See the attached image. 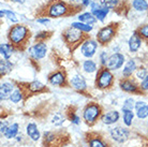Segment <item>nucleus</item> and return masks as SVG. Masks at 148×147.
Returning a JSON list of instances; mask_svg holds the SVG:
<instances>
[{
  "mask_svg": "<svg viewBox=\"0 0 148 147\" xmlns=\"http://www.w3.org/2000/svg\"><path fill=\"white\" fill-rule=\"evenodd\" d=\"M123 63H125V56L120 53H115L108 57L106 66L110 70H118L122 67Z\"/></svg>",
  "mask_w": 148,
  "mask_h": 147,
  "instance_id": "nucleus-7",
  "label": "nucleus"
},
{
  "mask_svg": "<svg viewBox=\"0 0 148 147\" xmlns=\"http://www.w3.org/2000/svg\"><path fill=\"white\" fill-rule=\"evenodd\" d=\"M12 63L7 60V59H1L0 60V74L1 75H4L7 74L8 72H10L12 69Z\"/></svg>",
  "mask_w": 148,
  "mask_h": 147,
  "instance_id": "nucleus-24",
  "label": "nucleus"
},
{
  "mask_svg": "<svg viewBox=\"0 0 148 147\" xmlns=\"http://www.w3.org/2000/svg\"><path fill=\"white\" fill-rule=\"evenodd\" d=\"M90 9H91V12H93V11H97L98 9H100L102 5H101V3L100 2H96V1H92L91 3H90Z\"/></svg>",
  "mask_w": 148,
  "mask_h": 147,
  "instance_id": "nucleus-39",
  "label": "nucleus"
},
{
  "mask_svg": "<svg viewBox=\"0 0 148 147\" xmlns=\"http://www.w3.org/2000/svg\"><path fill=\"white\" fill-rule=\"evenodd\" d=\"M147 75V71L146 69H141V70H138L136 72V77H138L140 80H144L145 77Z\"/></svg>",
  "mask_w": 148,
  "mask_h": 147,
  "instance_id": "nucleus-38",
  "label": "nucleus"
},
{
  "mask_svg": "<svg viewBox=\"0 0 148 147\" xmlns=\"http://www.w3.org/2000/svg\"><path fill=\"white\" fill-rule=\"evenodd\" d=\"M83 69L87 73H93L97 71V65L93 60H85L83 63Z\"/></svg>",
  "mask_w": 148,
  "mask_h": 147,
  "instance_id": "nucleus-25",
  "label": "nucleus"
},
{
  "mask_svg": "<svg viewBox=\"0 0 148 147\" xmlns=\"http://www.w3.org/2000/svg\"><path fill=\"white\" fill-rule=\"evenodd\" d=\"M91 2H92L91 0H82V3H83L84 7H88V5H90Z\"/></svg>",
  "mask_w": 148,
  "mask_h": 147,
  "instance_id": "nucleus-46",
  "label": "nucleus"
},
{
  "mask_svg": "<svg viewBox=\"0 0 148 147\" xmlns=\"http://www.w3.org/2000/svg\"><path fill=\"white\" fill-rule=\"evenodd\" d=\"M12 2H15V3H24L25 0H11Z\"/></svg>",
  "mask_w": 148,
  "mask_h": 147,
  "instance_id": "nucleus-47",
  "label": "nucleus"
},
{
  "mask_svg": "<svg viewBox=\"0 0 148 147\" xmlns=\"http://www.w3.org/2000/svg\"><path fill=\"white\" fill-rule=\"evenodd\" d=\"M97 48H98V43L95 40L89 39V40H85L82 43L81 53L83 54V56H85L87 58H90V57H92L96 54Z\"/></svg>",
  "mask_w": 148,
  "mask_h": 147,
  "instance_id": "nucleus-4",
  "label": "nucleus"
},
{
  "mask_svg": "<svg viewBox=\"0 0 148 147\" xmlns=\"http://www.w3.org/2000/svg\"><path fill=\"white\" fill-rule=\"evenodd\" d=\"M64 81H66V76L62 72H56L49 77V83L54 86H61L63 85Z\"/></svg>",
  "mask_w": 148,
  "mask_h": 147,
  "instance_id": "nucleus-17",
  "label": "nucleus"
},
{
  "mask_svg": "<svg viewBox=\"0 0 148 147\" xmlns=\"http://www.w3.org/2000/svg\"><path fill=\"white\" fill-rule=\"evenodd\" d=\"M120 87L123 91L127 92H134L136 91V86L134 83H132L131 81H123L120 83Z\"/></svg>",
  "mask_w": 148,
  "mask_h": 147,
  "instance_id": "nucleus-26",
  "label": "nucleus"
},
{
  "mask_svg": "<svg viewBox=\"0 0 148 147\" xmlns=\"http://www.w3.org/2000/svg\"><path fill=\"white\" fill-rule=\"evenodd\" d=\"M134 114L132 111H123V122L127 126L132 125V120H133Z\"/></svg>",
  "mask_w": 148,
  "mask_h": 147,
  "instance_id": "nucleus-29",
  "label": "nucleus"
},
{
  "mask_svg": "<svg viewBox=\"0 0 148 147\" xmlns=\"http://www.w3.org/2000/svg\"><path fill=\"white\" fill-rule=\"evenodd\" d=\"M0 15H1V17H7L9 21H11L12 23H17V17H16V14H15L14 12L10 11V10H1L0 11Z\"/></svg>",
  "mask_w": 148,
  "mask_h": 147,
  "instance_id": "nucleus-27",
  "label": "nucleus"
},
{
  "mask_svg": "<svg viewBox=\"0 0 148 147\" xmlns=\"http://www.w3.org/2000/svg\"><path fill=\"white\" fill-rule=\"evenodd\" d=\"M136 116L140 119H144V118L148 117V105H144L143 107H141L140 110L136 111Z\"/></svg>",
  "mask_w": 148,
  "mask_h": 147,
  "instance_id": "nucleus-34",
  "label": "nucleus"
},
{
  "mask_svg": "<svg viewBox=\"0 0 148 147\" xmlns=\"http://www.w3.org/2000/svg\"><path fill=\"white\" fill-rule=\"evenodd\" d=\"M13 51H14L13 44H10V43H1V45H0V54L3 57V59L9 60L10 57L12 56V54H13Z\"/></svg>",
  "mask_w": 148,
  "mask_h": 147,
  "instance_id": "nucleus-15",
  "label": "nucleus"
},
{
  "mask_svg": "<svg viewBox=\"0 0 148 147\" xmlns=\"http://www.w3.org/2000/svg\"><path fill=\"white\" fill-rule=\"evenodd\" d=\"M100 115V107L96 105V104H90L84 110L83 113V117L87 122H95L97 120V118Z\"/></svg>",
  "mask_w": 148,
  "mask_h": 147,
  "instance_id": "nucleus-5",
  "label": "nucleus"
},
{
  "mask_svg": "<svg viewBox=\"0 0 148 147\" xmlns=\"http://www.w3.org/2000/svg\"><path fill=\"white\" fill-rule=\"evenodd\" d=\"M46 37H47V32H45V31H42V32L37 33V36H36V39H38V40H41V39H45Z\"/></svg>",
  "mask_w": 148,
  "mask_h": 147,
  "instance_id": "nucleus-43",
  "label": "nucleus"
},
{
  "mask_svg": "<svg viewBox=\"0 0 148 147\" xmlns=\"http://www.w3.org/2000/svg\"><path fill=\"white\" fill-rule=\"evenodd\" d=\"M144 105H146V103L144 102V101H138V102L135 103V110H140L141 107H143Z\"/></svg>",
  "mask_w": 148,
  "mask_h": 147,
  "instance_id": "nucleus-44",
  "label": "nucleus"
},
{
  "mask_svg": "<svg viewBox=\"0 0 148 147\" xmlns=\"http://www.w3.org/2000/svg\"><path fill=\"white\" fill-rule=\"evenodd\" d=\"M17 132H18V124H12L11 126L8 127L7 131L4 133V136L7 139H12V137L16 136Z\"/></svg>",
  "mask_w": 148,
  "mask_h": 147,
  "instance_id": "nucleus-23",
  "label": "nucleus"
},
{
  "mask_svg": "<svg viewBox=\"0 0 148 147\" xmlns=\"http://www.w3.org/2000/svg\"><path fill=\"white\" fill-rule=\"evenodd\" d=\"M82 37H83V34H82L81 30L76 29V28H74L72 26L69 29L64 31V38L71 44H74V43H76L78 41H81Z\"/></svg>",
  "mask_w": 148,
  "mask_h": 147,
  "instance_id": "nucleus-10",
  "label": "nucleus"
},
{
  "mask_svg": "<svg viewBox=\"0 0 148 147\" xmlns=\"http://www.w3.org/2000/svg\"><path fill=\"white\" fill-rule=\"evenodd\" d=\"M90 147H105V144L102 142L99 139H95V140H91L90 143H89Z\"/></svg>",
  "mask_w": 148,
  "mask_h": 147,
  "instance_id": "nucleus-36",
  "label": "nucleus"
},
{
  "mask_svg": "<svg viewBox=\"0 0 148 147\" xmlns=\"http://www.w3.org/2000/svg\"><path fill=\"white\" fill-rule=\"evenodd\" d=\"M100 60H101V63H102V65H106V63H108V53H106V52H101Z\"/></svg>",
  "mask_w": 148,
  "mask_h": 147,
  "instance_id": "nucleus-37",
  "label": "nucleus"
},
{
  "mask_svg": "<svg viewBox=\"0 0 148 147\" xmlns=\"http://www.w3.org/2000/svg\"><path fill=\"white\" fill-rule=\"evenodd\" d=\"M113 82V74L110 72V70L104 69L100 72L98 80H97V86L99 88H108L110 87Z\"/></svg>",
  "mask_w": 148,
  "mask_h": 147,
  "instance_id": "nucleus-6",
  "label": "nucleus"
},
{
  "mask_svg": "<svg viewBox=\"0 0 148 147\" xmlns=\"http://www.w3.org/2000/svg\"><path fill=\"white\" fill-rule=\"evenodd\" d=\"M132 7L137 12H146L148 11V2L146 0H133Z\"/></svg>",
  "mask_w": 148,
  "mask_h": 147,
  "instance_id": "nucleus-20",
  "label": "nucleus"
},
{
  "mask_svg": "<svg viewBox=\"0 0 148 147\" xmlns=\"http://www.w3.org/2000/svg\"><path fill=\"white\" fill-rule=\"evenodd\" d=\"M46 52H47V46L44 42H39L36 43L34 46H31L29 48L28 53L30 54V56L34 58L36 60H40V59L44 58L46 55Z\"/></svg>",
  "mask_w": 148,
  "mask_h": 147,
  "instance_id": "nucleus-3",
  "label": "nucleus"
},
{
  "mask_svg": "<svg viewBox=\"0 0 148 147\" xmlns=\"http://www.w3.org/2000/svg\"><path fill=\"white\" fill-rule=\"evenodd\" d=\"M120 0H100V3L102 7L108 8V9H113V8L117 7Z\"/></svg>",
  "mask_w": 148,
  "mask_h": 147,
  "instance_id": "nucleus-30",
  "label": "nucleus"
},
{
  "mask_svg": "<svg viewBox=\"0 0 148 147\" xmlns=\"http://www.w3.org/2000/svg\"><path fill=\"white\" fill-rule=\"evenodd\" d=\"M63 122H64V117L62 116V114H60V113H56L52 118V122L53 125L55 126H60L62 125Z\"/></svg>",
  "mask_w": 148,
  "mask_h": 147,
  "instance_id": "nucleus-33",
  "label": "nucleus"
},
{
  "mask_svg": "<svg viewBox=\"0 0 148 147\" xmlns=\"http://www.w3.org/2000/svg\"><path fill=\"white\" fill-rule=\"evenodd\" d=\"M78 22L85 23V24H88V25H95L96 22L98 19L95 17V15L91 13V12H85V13H82V14L78 15Z\"/></svg>",
  "mask_w": 148,
  "mask_h": 147,
  "instance_id": "nucleus-16",
  "label": "nucleus"
},
{
  "mask_svg": "<svg viewBox=\"0 0 148 147\" xmlns=\"http://www.w3.org/2000/svg\"><path fill=\"white\" fill-rule=\"evenodd\" d=\"M67 12H68V7L64 3H62V2L53 3L49 7V9H48V15H49V17H54V19H57V17L66 15Z\"/></svg>",
  "mask_w": 148,
  "mask_h": 147,
  "instance_id": "nucleus-8",
  "label": "nucleus"
},
{
  "mask_svg": "<svg viewBox=\"0 0 148 147\" xmlns=\"http://www.w3.org/2000/svg\"><path fill=\"white\" fill-rule=\"evenodd\" d=\"M115 33H116V29L113 25L105 26L103 28H101L98 33H97V40L101 44H106L114 38Z\"/></svg>",
  "mask_w": 148,
  "mask_h": 147,
  "instance_id": "nucleus-2",
  "label": "nucleus"
},
{
  "mask_svg": "<svg viewBox=\"0 0 148 147\" xmlns=\"http://www.w3.org/2000/svg\"><path fill=\"white\" fill-rule=\"evenodd\" d=\"M70 84H71V86H72L74 89H76V90H84V89H86V87H87L86 80L84 78L83 75H81V74H76V75H74V76L71 77Z\"/></svg>",
  "mask_w": 148,
  "mask_h": 147,
  "instance_id": "nucleus-12",
  "label": "nucleus"
},
{
  "mask_svg": "<svg viewBox=\"0 0 148 147\" xmlns=\"http://www.w3.org/2000/svg\"><path fill=\"white\" fill-rule=\"evenodd\" d=\"M49 19H47V17H41V19H37V23H39V24H42V25H47V24H49Z\"/></svg>",
  "mask_w": 148,
  "mask_h": 147,
  "instance_id": "nucleus-41",
  "label": "nucleus"
},
{
  "mask_svg": "<svg viewBox=\"0 0 148 147\" xmlns=\"http://www.w3.org/2000/svg\"><path fill=\"white\" fill-rule=\"evenodd\" d=\"M108 12H110V9H108V8L101 7L100 9H98L97 11H93V12H91V13L95 15V17H96L98 21L103 22L104 19H105V17H106V15H108Z\"/></svg>",
  "mask_w": 148,
  "mask_h": 147,
  "instance_id": "nucleus-21",
  "label": "nucleus"
},
{
  "mask_svg": "<svg viewBox=\"0 0 148 147\" xmlns=\"http://www.w3.org/2000/svg\"><path fill=\"white\" fill-rule=\"evenodd\" d=\"M71 122H72V124H75V125H79V122H81V119H79V117L78 116H76V115H72L71 116Z\"/></svg>",
  "mask_w": 148,
  "mask_h": 147,
  "instance_id": "nucleus-42",
  "label": "nucleus"
},
{
  "mask_svg": "<svg viewBox=\"0 0 148 147\" xmlns=\"http://www.w3.org/2000/svg\"><path fill=\"white\" fill-rule=\"evenodd\" d=\"M71 26L74 27V28H76V29L81 30L82 32H90L93 29L92 25H88V24H85V23H82V22H74L72 23Z\"/></svg>",
  "mask_w": 148,
  "mask_h": 147,
  "instance_id": "nucleus-22",
  "label": "nucleus"
},
{
  "mask_svg": "<svg viewBox=\"0 0 148 147\" xmlns=\"http://www.w3.org/2000/svg\"><path fill=\"white\" fill-rule=\"evenodd\" d=\"M141 45H142L141 36H140V33L138 32L134 31V32L132 33V36L130 37L129 41H128V46H129L130 52L136 53V52L141 48Z\"/></svg>",
  "mask_w": 148,
  "mask_h": 147,
  "instance_id": "nucleus-11",
  "label": "nucleus"
},
{
  "mask_svg": "<svg viewBox=\"0 0 148 147\" xmlns=\"http://www.w3.org/2000/svg\"><path fill=\"white\" fill-rule=\"evenodd\" d=\"M8 129V124L5 122H1V133H5V131H7Z\"/></svg>",
  "mask_w": 148,
  "mask_h": 147,
  "instance_id": "nucleus-45",
  "label": "nucleus"
},
{
  "mask_svg": "<svg viewBox=\"0 0 148 147\" xmlns=\"http://www.w3.org/2000/svg\"><path fill=\"white\" fill-rule=\"evenodd\" d=\"M138 33H140L141 37L145 38V39H148V24L142 26L141 28L138 29Z\"/></svg>",
  "mask_w": 148,
  "mask_h": 147,
  "instance_id": "nucleus-35",
  "label": "nucleus"
},
{
  "mask_svg": "<svg viewBox=\"0 0 148 147\" xmlns=\"http://www.w3.org/2000/svg\"><path fill=\"white\" fill-rule=\"evenodd\" d=\"M119 119V113L117 111H111L106 114H104L102 116V122L106 125H112L115 124Z\"/></svg>",
  "mask_w": 148,
  "mask_h": 147,
  "instance_id": "nucleus-14",
  "label": "nucleus"
},
{
  "mask_svg": "<svg viewBox=\"0 0 148 147\" xmlns=\"http://www.w3.org/2000/svg\"><path fill=\"white\" fill-rule=\"evenodd\" d=\"M13 89H14V86L12 83L3 82L1 84V87H0V99H1V101L9 99L13 92Z\"/></svg>",
  "mask_w": 148,
  "mask_h": 147,
  "instance_id": "nucleus-13",
  "label": "nucleus"
},
{
  "mask_svg": "<svg viewBox=\"0 0 148 147\" xmlns=\"http://www.w3.org/2000/svg\"><path fill=\"white\" fill-rule=\"evenodd\" d=\"M135 107V102L132 98H129L127 99L125 102H123V105H122V112L123 111H133V109Z\"/></svg>",
  "mask_w": 148,
  "mask_h": 147,
  "instance_id": "nucleus-31",
  "label": "nucleus"
},
{
  "mask_svg": "<svg viewBox=\"0 0 148 147\" xmlns=\"http://www.w3.org/2000/svg\"><path fill=\"white\" fill-rule=\"evenodd\" d=\"M28 36V28L26 26L16 24L9 31V40L13 45H19Z\"/></svg>",
  "mask_w": 148,
  "mask_h": 147,
  "instance_id": "nucleus-1",
  "label": "nucleus"
},
{
  "mask_svg": "<svg viewBox=\"0 0 148 147\" xmlns=\"http://www.w3.org/2000/svg\"><path fill=\"white\" fill-rule=\"evenodd\" d=\"M111 135L113 140L118 143H123L129 137V131L121 127H115L111 130Z\"/></svg>",
  "mask_w": 148,
  "mask_h": 147,
  "instance_id": "nucleus-9",
  "label": "nucleus"
},
{
  "mask_svg": "<svg viewBox=\"0 0 148 147\" xmlns=\"http://www.w3.org/2000/svg\"><path fill=\"white\" fill-rule=\"evenodd\" d=\"M27 134L29 136L31 140L34 141H38L40 139V132L38 130V127L36 124H28L26 128Z\"/></svg>",
  "mask_w": 148,
  "mask_h": 147,
  "instance_id": "nucleus-18",
  "label": "nucleus"
},
{
  "mask_svg": "<svg viewBox=\"0 0 148 147\" xmlns=\"http://www.w3.org/2000/svg\"><path fill=\"white\" fill-rule=\"evenodd\" d=\"M28 88H29L30 91L37 92V91H40V90H42V89L44 88V85L39 81H34V82H31V83L28 85Z\"/></svg>",
  "mask_w": 148,
  "mask_h": 147,
  "instance_id": "nucleus-28",
  "label": "nucleus"
},
{
  "mask_svg": "<svg viewBox=\"0 0 148 147\" xmlns=\"http://www.w3.org/2000/svg\"><path fill=\"white\" fill-rule=\"evenodd\" d=\"M135 69H136V63H135L133 59H130L129 61L125 65L123 69H122V75L126 77L130 76L135 71Z\"/></svg>",
  "mask_w": 148,
  "mask_h": 147,
  "instance_id": "nucleus-19",
  "label": "nucleus"
},
{
  "mask_svg": "<svg viewBox=\"0 0 148 147\" xmlns=\"http://www.w3.org/2000/svg\"><path fill=\"white\" fill-rule=\"evenodd\" d=\"M141 88L144 89V90H148V74L146 75V77H145L144 80L142 81Z\"/></svg>",
  "mask_w": 148,
  "mask_h": 147,
  "instance_id": "nucleus-40",
  "label": "nucleus"
},
{
  "mask_svg": "<svg viewBox=\"0 0 148 147\" xmlns=\"http://www.w3.org/2000/svg\"><path fill=\"white\" fill-rule=\"evenodd\" d=\"M23 99V93L19 89H16L12 92L11 97H10V100H11L13 103H18L21 100Z\"/></svg>",
  "mask_w": 148,
  "mask_h": 147,
  "instance_id": "nucleus-32",
  "label": "nucleus"
}]
</instances>
